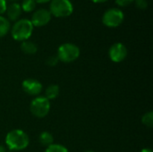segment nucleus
Listing matches in <instances>:
<instances>
[{
	"label": "nucleus",
	"instance_id": "1",
	"mask_svg": "<svg viewBox=\"0 0 153 152\" xmlns=\"http://www.w3.org/2000/svg\"><path fill=\"white\" fill-rule=\"evenodd\" d=\"M29 143L30 138L22 130L14 129L6 134L5 144L11 151H22L28 147Z\"/></svg>",
	"mask_w": 153,
	"mask_h": 152
},
{
	"label": "nucleus",
	"instance_id": "2",
	"mask_svg": "<svg viewBox=\"0 0 153 152\" xmlns=\"http://www.w3.org/2000/svg\"><path fill=\"white\" fill-rule=\"evenodd\" d=\"M34 26L29 19H19L14 22L11 29V34L13 39L17 41L28 40L31 36Z\"/></svg>",
	"mask_w": 153,
	"mask_h": 152
},
{
	"label": "nucleus",
	"instance_id": "3",
	"mask_svg": "<svg viewBox=\"0 0 153 152\" xmlns=\"http://www.w3.org/2000/svg\"><path fill=\"white\" fill-rule=\"evenodd\" d=\"M48 11L56 17H67L73 13L74 5L70 0H51Z\"/></svg>",
	"mask_w": 153,
	"mask_h": 152
},
{
	"label": "nucleus",
	"instance_id": "4",
	"mask_svg": "<svg viewBox=\"0 0 153 152\" xmlns=\"http://www.w3.org/2000/svg\"><path fill=\"white\" fill-rule=\"evenodd\" d=\"M80 56V48L73 43H65L57 49V58L64 63H72Z\"/></svg>",
	"mask_w": 153,
	"mask_h": 152
},
{
	"label": "nucleus",
	"instance_id": "5",
	"mask_svg": "<svg viewBox=\"0 0 153 152\" xmlns=\"http://www.w3.org/2000/svg\"><path fill=\"white\" fill-rule=\"evenodd\" d=\"M125 19L124 13L119 8H109L108 9L103 16H102V22L105 26L108 28H117L118 27Z\"/></svg>",
	"mask_w": 153,
	"mask_h": 152
},
{
	"label": "nucleus",
	"instance_id": "6",
	"mask_svg": "<svg viewBox=\"0 0 153 152\" xmlns=\"http://www.w3.org/2000/svg\"><path fill=\"white\" fill-rule=\"evenodd\" d=\"M30 109L34 116L43 118L49 113L50 101L45 97H37L31 101Z\"/></svg>",
	"mask_w": 153,
	"mask_h": 152
},
{
	"label": "nucleus",
	"instance_id": "7",
	"mask_svg": "<svg viewBox=\"0 0 153 152\" xmlns=\"http://www.w3.org/2000/svg\"><path fill=\"white\" fill-rule=\"evenodd\" d=\"M51 13L45 8H39L33 12L31 16V23L35 27H42L47 25L51 20Z\"/></svg>",
	"mask_w": 153,
	"mask_h": 152
},
{
	"label": "nucleus",
	"instance_id": "8",
	"mask_svg": "<svg viewBox=\"0 0 153 152\" xmlns=\"http://www.w3.org/2000/svg\"><path fill=\"white\" fill-rule=\"evenodd\" d=\"M109 58L115 63H120L124 61L127 56L126 47L120 42L113 44L108 50Z\"/></svg>",
	"mask_w": 153,
	"mask_h": 152
},
{
	"label": "nucleus",
	"instance_id": "9",
	"mask_svg": "<svg viewBox=\"0 0 153 152\" xmlns=\"http://www.w3.org/2000/svg\"><path fill=\"white\" fill-rule=\"evenodd\" d=\"M22 90L28 95L37 96L42 91V84L35 79H27L22 83Z\"/></svg>",
	"mask_w": 153,
	"mask_h": 152
},
{
	"label": "nucleus",
	"instance_id": "10",
	"mask_svg": "<svg viewBox=\"0 0 153 152\" xmlns=\"http://www.w3.org/2000/svg\"><path fill=\"white\" fill-rule=\"evenodd\" d=\"M22 8H21V4L18 3H13L10 5H7L6 7V15H7V19L10 22H16L19 20L21 14H22Z\"/></svg>",
	"mask_w": 153,
	"mask_h": 152
},
{
	"label": "nucleus",
	"instance_id": "11",
	"mask_svg": "<svg viewBox=\"0 0 153 152\" xmlns=\"http://www.w3.org/2000/svg\"><path fill=\"white\" fill-rule=\"evenodd\" d=\"M21 50L27 55H34L38 51V47L34 42L25 40L21 44Z\"/></svg>",
	"mask_w": 153,
	"mask_h": 152
},
{
	"label": "nucleus",
	"instance_id": "12",
	"mask_svg": "<svg viewBox=\"0 0 153 152\" xmlns=\"http://www.w3.org/2000/svg\"><path fill=\"white\" fill-rule=\"evenodd\" d=\"M59 92H60L59 86L56 85V84H51V85H49V86L46 89V91H45V98H47L48 100L55 99L56 98L58 97Z\"/></svg>",
	"mask_w": 153,
	"mask_h": 152
},
{
	"label": "nucleus",
	"instance_id": "13",
	"mask_svg": "<svg viewBox=\"0 0 153 152\" xmlns=\"http://www.w3.org/2000/svg\"><path fill=\"white\" fill-rule=\"evenodd\" d=\"M39 141L40 142L41 145L45 146V147H48L50 145L53 144L54 142V138H53V135L48 133V132H42L39 136Z\"/></svg>",
	"mask_w": 153,
	"mask_h": 152
},
{
	"label": "nucleus",
	"instance_id": "14",
	"mask_svg": "<svg viewBox=\"0 0 153 152\" xmlns=\"http://www.w3.org/2000/svg\"><path fill=\"white\" fill-rule=\"evenodd\" d=\"M11 24L7 18L0 15V38L4 37L10 30Z\"/></svg>",
	"mask_w": 153,
	"mask_h": 152
},
{
	"label": "nucleus",
	"instance_id": "15",
	"mask_svg": "<svg viewBox=\"0 0 153 152\" xmlns=\"http://www.w3.org/2000/svg\"><path fill=\"white\" fill-rule=\"evenodd\" d=\"M36 4L37 3L34 0H23L21 4V8L22 11H24L25 13H30L35 10Z\"/></svg>",
	"mask_w": 153,
	"mask_h": 152
},
{
	"label": "nucleus",
	"instance_id": "16",
	"mask_svg": "<svg viewBox=\"0 0 153 152\" xmlns=\"http://www.w3.org/2000/svg\"><path fill=\"white\" fill-rule=\"evenodd\" d=\"M143 124L147 127H152L153 126V112L150 111L146 114H144L142 117Z\"/></svg>",
	"mask_w": 153,
	"mask_h": 152
},
{
	"label": "nucleus",
	"instance_id": "17",
	"mask_svg": "<svg viewBox=\"0 0 153 152\" xmlns=\"http://www.w3.org/2000/svg\"><path fill=\"white\" fill-rule=\"evenodd\" d=\"M46 152H68V150L61 144H52L47 147Z\"/></svg>",
	"mask_w": 153,
	"mask_h": 152
},
{
	"label": "nucleus",
	"instance_id": "18",
	"mask_svg": "<svg viewBox=\"0 0 153 152\" xmlns=\"http://www.w3.org/2000/svg\"><path fill=\"white\" fill-rule=\"evenodd\" d=\"M135 6L139 9H146L148 7L147 0H134Z\"/></svg>",
	"mask_w": 153,
	"mask_h": 152
},
{
	"label": "nucleus",
	"instance_id": "19",
	"mask_svg": "<svg viewBox=\"0 0 153 152\" xmlns=\"http://www.w3.org/2000/svg\"><path fill=\"white\" fill-rule=\"evenodd\" d=\"M58 58H57V56H49L48 59H47V64H48V65H49V66H56V65H57V63H58Z\"/></svg>",
	"mask_w": 153,
	"mask_h": 152
},
{
	"label": "nucleus",
	"instance_id": "20",
	"mask_svg": "<svg viewBox=\"0 0 153 152\" xmlns=\"http://www.w3.org/2000/svg\"><path fill=\"white\" fill-rule=\"evenodd\" d=\"M115 1L118 6L126 7V6H128L129 4H131L134 0H115Z\"/></svg>",
	"mask_w": 153,
	"mask_h": 152
},
{
	"label": "nucleus",
	"instance_id": "21",
	"mask_svg": "<svg viewBox=\"0 0 153 152\" xmlns=\"http://www.w3.org/2000/svg\"><path fill=\"white\" fill-rule=\"evenodd\" d=\"M7 7L6 0H0V15H2L4 13H5Z\"/></svg>",
	"mask_w": 153,
	"mask_h": 152
},
{
	"label": "nucleus",
	"instance_id": "22",
	"mask_svg": "<svg viewBox=\"0 0 153 152\" xmlns=\"http://www.w3.org/2000/svg\"><path fill=\"white\" fill-rule=\"evenodd\" d=\"M36 3H39V4H45V3H48V2H50L51 0H34Z\"/></svg>",
	"mask_w": 153,
	"mask_h": 152
},
{
	"label": "nucleus",
	"instance_id": "23",
	"mask_svg": "<svg viewBox=\"0 0 153 152\" xmlns=\"http://www.w3.org/2000/svg\"><path fill=\"white\" fill-rule=\"evenodd\" d=\"M141 152H153L152 150H151V149H149V148H145V149H143Z\"/></svg>",
	"mask_w": 153,
	"mask_h": 152
},
{
	"label": "nucleus",
	"instance_id": "24",
	"mask_svg": "<svg viewBox=\"0 0 153 152\" xmlns=\"http://www.w3.org/2000/svg\"><path fill=\"white\" fill-rule=\"evenodd\" d=\"M92 2H94V3H98V4H100V3H104V2H107L108 0H91Z\"/></svg>",
	"mask_w": 153,
	"mask_h": 152
},
{
	"label": "nucleus",
	"instance_id": "25",
	"mask_svg": "<svg viewBox=\"0 0 153 152\" xmlns=\"http://www.w3.org/2000/svg\"><path fill=\"white\" fill-rule=\"evenodd\" d=\"M0 152H6L5 148H4L3 145H0Z\"/></svg>",
	"mask_w": 153,
	"mask_h": 152
},
{
	"label": "nucleus",
	"instance_id": "26",
	"mask_svg": "<svg viewBox=\"0 0 153 152\" xmlns=\"http://www.w3.org/2000/svg\"><path fill=\"white\" fill-rule=\"evenodd\" d=\"M6 1H12V2H14V1H17V0H6Z\"/></svg>",
	"mask_w": 153,
	"mask_h": 152
},
{
	"label": "nucleus",
	"instance_id": "27",
	"mask_svg": "<svg viewBox=\"0 0 153 152\" xmlns=\"http://www.w3.org/2000/svg\"><path fill=\"white\" fill-rule=\"evenodd\" d=\"M85 152H94V151H85Z\"/></svg>",
	"mask_w": 153,
	"mask_h": 152
}]
</instances>
